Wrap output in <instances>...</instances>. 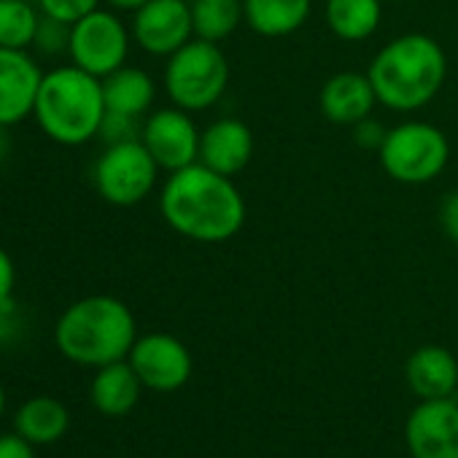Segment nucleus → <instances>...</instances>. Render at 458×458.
I'll return each mask as SVG.
<instances>
[{
	"label": "nucleus",
	"mask_w": 458,
	"mask_h": 458,
	"mask_svg": "<svg viewBox=\"0 0 458 458\" xmlns=\"http://www.w3.org/2000/svg\"><path fill=\"white\" fill-rule=\"evenodd\" d=\"M159 210L173 233L194 243H226L246 224V199L235 178L199 162L167 175Z\"/></svg>",
	"instance_id": "1"
},
{
	"label": "nucleus",
	"mask_w": 458,
	"mask_h": 458,
	"mask_svg": "<svg viewBox=\"0 0 458 458\" xmlns=\"http://www.w3.org/2000/svg\"><path fill=\"white\" fill-rule=\"evenodd\" d=\"M367 76L380 106L407 114L439 95L447 76V57L431 36L404 33L375 55Z\"/></svg>",
	"instance_id": "2"
},
{
	"label": "nucleus",
	"mask_w": 458,
	"mask_h": 458,
	"mask_svg": "<svg viewBox=\"0 0 458 458\" xmlns=\"http://www.w3.org/2000/svg\"><path fill=\"white\" fill-rule=\"evenodd\" d=\"M138 340L132 310L108 294L73 302L55 327V343L65 359L81 367H106L130 356Z\"/></svg>",
	"instance_id": "3"
},
{
	"label": "nucleus",
	"mask_w": 458,
	"mask_h": 458,
	"mask_svg": "<svg viewBox=\"0 0 458 458\" xmlns=\"http://www.w3.org/2000/svg\"><path fill=\"white\" fill-rule=\"evenodd\" d=\"M33 116L41 132L60 146L89 143L98 138L106 116L103 79L73 63L44 73Z\"/></svg>",
	"instance_id": "4"
},
{
	"label": "nucleus",
	"mask_w": 458,
	"mask_h": 458,
	"mask_svg": "<svg viewBox=\"0 0 458 458\" xmlns=\"http://www.w3.org/2000/svg\"><path fill=\"white\" fill-rule=\"evenodd\" d=\"M229 84V63L218 44L191 38L165 65V92L175 108L189 114L208 111L221 100Z\"/></svg>",
	"instance_id": "5"
},
{
	"label": "nucleus",
	"mask_w": 458,
	"mask_h": 458,
	"mask_svg": "<svg viewBox=\"0 0 458 458\" xmlns=\"http://www.w3.org/2000/svg\"><path fill=\"white\" fill-rule=\"evenodd\" d=\"M377 157L391 181L420 186L434 181L447 167L450 143L439 127L412 119L388 130Z\"/></svg>",
	"instance_id": "6"
},
{
	"label": "nucleus",
	"mask_w": 458,
	"mask_h": 458,
	"mask_svg": "<svg viewBox=\"0 0 458 458\" xmlns=\"http://www.w3.org/2000/svg\"><path fill=\"white\" fill-rule=\"evenodd\" d=\"M157 175L159 165L140 140L106 146L92 173L98 194L116 208H132L143 202L154 191Z\"/></svg>",
	"instance_id": "7"
},
{
	"label": "nucleus",
	"mask_w": 458,
	"mask_h": 458,
	"mask_svg": "<svg viewBox=\"0 0 458 458\" xmlns=\"http://www.w3.org/2000/svg\"><path fill=\"white\" fill-rule=\"evenodd\" d=\"M132 33L119 20L114 9H95L71 25V47L68 57L76 68L106 79L108 73L127 65Z\"/></svg>",
	"instance_id": "8"
},
{
	"label": "nucleus",
	"mask_w": 458,
	"mask_h": 458,
	"mask_svg": "<svg viewBox=\"0 0 458 458\" xmlns=\"http://www.w3.org/2000/svg\"><path fill=\"white\" fill-rule=\"evenodd\" d=\"M132 41L154 57H170L194 38L189 0H146L132 12Z\"/></svg>",
	"instance_id": "9"
},
{
	"label": "nucleus",
	"mask_w": 458,
	"mask_h": 458,
	"mask_svg": "<svg viewBox=\"0 0 458 458\" xmlns=\"http://www.w3.org/2000/svg\"><path fill=\"white\" fill-rule=\"evenodd\" d=\"M140 143L148 148L159 170L175 173L199 157V130L183 108H159L143 119Z\"/></svg>",
	"instance_id": "10"
},
{
	"label": "nucleus",
	"mask_w": 458,
	"mask_h": 458,
	"mask_svg": "<svg viewBox=\"0 0 458 458\" xmlns=\"http://www.w3.org/2000/svg\"><path fill=\"white\" fill-rule=\"evenodd\" d=\"M127 361L138 372L143 388L151 391H178L191 377L189 348L167 332H151L138 337Z\"/></svg>",
	"instance_id": "11"
},
{
	"label": "nucleus",
	"mask_w": 458,
	"mask_h": 458,
	"mask_svg": "<svg viewBox=\"0 0 458 458\" xmlns=\"http://www.w3.org/2000/svg\"><path fill=\"white\" fill-rule=\"evenodd\" d=\"M412 458H458V404L447 399H420L404 426Z\"/></svg>",
	"instance_id": "12"
},
{
	"label": "nucleus",
	"mask_w": 458,
	"mask_h": 458,
	"mask_svg": "<svg viewBox=\"0 0 458 458\" xmlns=\"http://www.w3.org/2000/svg\"><path fill=\"white\" fill-rule=\"evenodd\" d=\"M44 71L28 49L0 47V124L14 127L33 116Z\"/></svg>",
	"instance_id": "13"
},
{
	"label": "nucleus",
	"mask_w": 458,
	"mask_h": 458,
	"mask_svg": "<svg viewBox=\"0 0 458 458\" xmlns=\"http://www.w3.org/2000/svg\"><path fill=\"white\" fill-rule=\"evenodd\" d=\"M254 157V132L246 122L224 116L210 122L202 132H199V157L197 162L235 178L238 173H243L249 167Z\"/></svg>",
	"instance_id": "14"
},
{
	"label": "nucleus",
	"mask_w": 458,
	"mask_h": 458,
	"mask_svg": "<svg viewBox=\"0 0 458 458\" xmlns=\"http://www.w3.org/2000/svg\"><path fill=\"white\" fill-rule=\"evenodd\" d=\"M377 103V95L372 89V81L367 73L343 71L324 81L318 92V108L332 124L353 127L356 122L372 116V108Z\"/></svg>",
	"instance_id": "15"
},
{
	"label": "nucleus",
	"mask_w": 458,
	"mask_h": 458,
	"mask_svg": "<svg viewBox=\"0 0 458 458\" xmlns=\"http://www.w3.org/2000/svg\"><path fill=\"white\" fill-rule=\"evenodd\" d=\"M404 380L418 399H447L458 386V361L442 345H423L407 359Z\"/></svg>",
	"instance_id": "16"
},
{
	"label": "nucleus",
	"mask_w": 458,
	"mask_h": 458,
	"mask_svg": "<svg viewBox=\"0 0 458 458\" xmlns=\"http://www.w3.org/2000/svg\"><path fill=\"white\" fill-rule=\"evenodd\" d=\"M140 388H143V383H140L138 372L132 369V364L127 359H122V361L98 367L89 396H92V404L103 415L119 418V415H127L138 404Z\"/></svg>",
	"instance_id": "17"
},
{
	"label": "nucleus",
	"mask_w": 458,
	"mask_h": 458,
	"mask_svg": "<svg viewBox=\"0 0 458 458\" xmlns=\"http://www.w3.org/2000/svg\"><path fill=\"white\" fill-rule=\"evenodd\" d=\"M246 25L265 38H284L297 33L313 9V0H243Z\"/></svg>",
	"instance_id": "18"
},
{
	"label": "nucleus",
	"mask_w": 458,
	"mask_h": 458,
	"mask_svg": "<svg viewBox=\"0 0 458 458\" xmlns=\"http://www.w3.org/2000/svg\"><path fill=\"white\" fill-rule=\"evenodd\" d=\"M154 95H157L154 79L143 68L122 65L119 71L103 79L106 111H119V114L143 119V114H148L154 103Z\"/></svg>",
	"instance_id": "19"
},
{
	"label": "nucleus",
	"mask_w": 458,
	"mask_h": 458,
	"mask_svg": "<svg viewBox=\"0 0 458 458\" xmlns=\"http://www.w3.org/2000/svg\"><path fill=\"white\" fill-rule=\"evenodd\" d=\"M14 423H17V431L25 439H30L33 445H52L68 431L71 415H68V407L60 399H55V396H33L17 410Z\"/></svg>",
	"instance_id": "20"
},
{
	"label": "nucleus",
	"mask_w": 458,
	"mask_h": 458,
	"mask_svg": "<svg viewBox=\"0 0 458 458\" xmlns=\"http://www.w3.org/2000/svg\"><path fill=\"white\" fill-rule=\"evenodd\" d=\"M383 20V0H327V25L340 41H367Z\"/></svg>",
	"instance_id": "21"
},
{
	"label": "nucleus",
	"mask_w": 458,
	"mask_h": 458,
	"mask_svg": "<svg viewBox=\"0 0 458 458\" xmlns=\"http://www.w3.org/2000/svg\"><path fill=\"white\" fill-rule=\"evenodd\" d=\"M194 38L221 44L246 22L243 0H191Z\"/></svg>",
	"instance_id": "22"
},
{
	"label": "nucleus",
	"mask_w": 458,
	"mask_h": 458,
	"mask_svg": "<svg viewBox=\"0 0 458 458\" xmlns=\"http://www.w3.org/2000/svg\"><path fill=\"white\" fill-rule=\"evenodd\" d=\"M41 9L36 0H0V47L28 49L36 44Z\"/></svg>",
	"instance_id": "23"
},
{
	"label": "nucleus",
	"mask_w": 458,
	"mask_h": 458,
	"mask_svg": "<svg viewBox=\"0 0 458 458\" xmlns=\"http://www.w3.org/2000/svg\"><path fill=\"white\" fill-rule=\"evenodd\" d=\"M41 55L47 57H57V55H68L71 47V25L41 14V25L36 33V44H33Z\"/></svg>",
	"instance_id": "24"
},
{
	"label": "nucleus",
	"mask_w": 458,
	"mask_h": 458,
	"mask_svg": "<svg viewBox=\"0 0 458 458\" xmlns=\"http://www.w3.org/2000/svg\"><path fill=\"white\" fill-rule=\"evenodd\" d=\"M140 130H143V122L138 116H127V114H119V111H106L98 138H103L106 146H114V143L140 140Z\"/></svg>",
	"instance_id": "25"
},
{
	"label": "nucleus",
	"mask_w": 458,
	"mask_h": 458,
	"mask_svg": "<svg viewBox=\"0 0 458 458\" xmlns=\"http://www.w3.org/2000/svg\"><path fill=\"white\" fill-rule=\"evenodd\" d=\"M103 0H36V6L41 9V14L55 17L65 25L79 22L81 17L92 14L95 9H100Z\"/></svg>",
	"instance_id": "26"
},
{
	"label": "nucleus",
	"mask_w": 458,
	"mask_h": 458,
	"mask_svg": "<svg viewBox=\"0 0 458 458\" xmlns=\"http://www.w3.org/2000/svg\"><path fill=\"white\" fill-rule=\"evenodd\" d=\"M386 135H388V127H383V124H380L377 119H372V116H367V119H361V122L353 124V140H356V146L364 148V151H380Z\"/></svg>",
	"instance_id": "27"
},
{
	"label": "nucleus",
	"mask_w": 458,
	"mask_h": 458,
	"mask_svg": "<svg viewBox=\"0 0 458 458\" xmlns=\"http://www.w3.org/2000/svg\"><path fill=\"white\" fill-rule=\"evenodd\" d=\"M0 458H36V445L20 431L0 434Z\"/></svg>",
	"instance_id": "28"
},
{
	"label": "nucleus",
	"mask_w": 458,
	"mask_h": 458,
	"mask_svg": "<svg viewBox=\"0 0 458 458\" xmlns=\"http://www.w3.org/2000/svg\"><path fill=\"white\" fill-rule=\"evenodd\" d=\"M14 286H17V267H14V259H12V254H9L4 246H0V302L12 300Z\"/></svg>",
	"instance_id": "29"
},
{
	"label": "nucleus",
	"mask_w": 458,
	"mask_h": 458,
	"mask_svg": "<svg viewBox=\"0 0 458 458\" xmlns=\"http://www.w3.org/2000/svg\"><path fill=\"white\" fill-rule=\"evenodd\" d=\"M439 221H442L445 235L458 246V191H450L445 197L442 210H439Z\"/></svg>",
	"instance_id": "30"
},
{
	"label": "nucleus",
	"mask_w": 458,
	"mask_h": 458,
	"mask_svg": "<svg viewBox=\"0 0 458 458\" xmlns=\"http://www.w3.org/2000/svg\"><path fill=\"white\" fill-rule=\"evenodd\" d=\"M20 327V316H17V302L6 300L0 302V340H9Z\"/></svg>",
	"instance_id": "31"
},
{
	"label": "nucleus",
	"mask_w": 458,
	"mask_h": 458,
	"mask_svg": "<svg viewBox=\"0 0 458 458\" xmlns=\"http://www.w3.org/2000/svg\"><path fill=\"white\" fill-rule=\"evenodd\" d=\"M103 4H108V9H114V12H135L146 4V0H103Z\"/></svg>",
	"instance_id": "32"
},
{
	"label": "nucleus",
	"mask_w": 458,
	"mask_h": 458,
	"mask_svg": "<svg viewBox=\"0 0 458 458\" xmlns=\"http://www.w3.org/2000/svg\"><path fill=\"white\" fill-rule=\"evenodd\" d=\"M12 127H4L0 124V162H6L9 154H12V135H9Z\"/></svg>",
	"instance_id": "33"
},
{
	"label": "nucleus",
	"mask_w": 458,
	"mask_h": 458,
	"mask_svg": "<svg viewBox=\"0 0 458 458\" xmlns=\"http://www.w3.org/2000/svg\"><path fill=\"white\" fill-rule=\"evenodd\" d=\"M4 412H6V391L0 386V418H4Z\"/></svg>",
	"instance_id": "34"
},
{
	"label": "nucleus",
	"mask_w": 458,
	"mask_h": 458,
	"mask_svg": "<svg viewBox=\"0 0 458 458\" xmlns=\"http://www.w3.org/2000/svg\"><path fill=\"white\" fill-rule=\"evenodd\" d=\"M189 4H191V0H189Z\"/></svg>",
	"instance_id": "35"
}]
</instances>
